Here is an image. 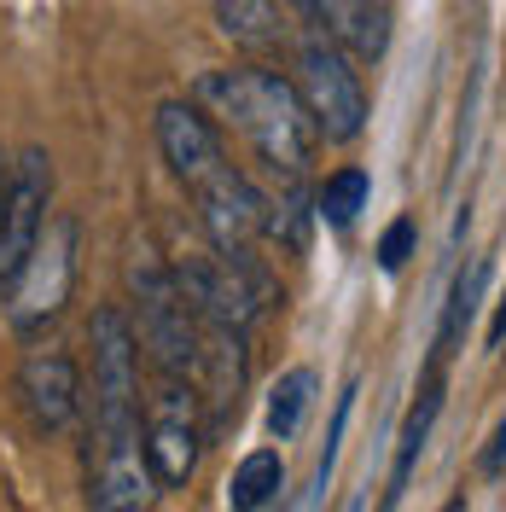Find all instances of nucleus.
<instances>
[{
	"mask_svg": "<svg viewBox=\"0 0 506 512\" xmlns=\"http://www.w3.org/2000/svg\"><path fill=\"white\" fill-rule=\"evenodd\" d=\"M506 344V297H501V309H495V326H489V350H501Z\"/></svg>",
	"mask_w": 506,
	"mask_h": 512,
	"instance_id": "nucleus-21",
	"label": "nucleus"
},
{
	"mask_svg": "<svg viewBox=\"0 0 506 512\" xmlns=\"http://www.w3.org/2000/svg\"><path fill=\"white\" fill-rule=\"evenodd\" d=\"M291 88H297L320 140L344 146V140H355L367 128V88H361L349 53L332 47L326 35H309V30L297 35V47H291Z\"/></svg>",
	"mask_w": 506,
	"mask_h": 512,
	"instance_id": "nucleus-4",
	"label": "nucleus"
},
{
	"mask_svg": "<svg viewBox=\"0 0 506 512\" xmlns=\"http://www.w3.org/2000/svg\"><path fill=\"white\" fill-rule=\"evenodd\" d=\"M483 262H472L460 280H454V297H448V315H443V332H437V361H431V373L443 367V355L460 344V332H466V320H472V309H477V291H483Z\"/></svg>",
	"mask_w": 506,
	"mask_h": 512,
	"instance_id": "nucleus-18",
	"label": "nucleus"
},
{
	"mask_svg": "<svg viewBox=\"0 0 506 512\" xmlns=\"http://www.w3.org/2000/svg\"><path fill=\"white\" fill-rule=\"evenodd\" d=\"M192 192V204H198V222L210 233V251H251L256 239H262V216H268V198L251 187V175L245 169H210Z\"/></svg>",
	"mask_w": 506,
	"mask_h": 512,
	"instance_id": "nucleus-8",
	"label": "nucleus"
},
{
	"mask_svg": "<svg viewBox=\"0 0 506 512\" xmlns=\"http://www.w3.org/2000/svg\"><path fill=\"white\" fill-rule=\"evenodd\" d=\"M128 291H134V338L152 355L158 379H198V315L187 309V297L175 286L169 262L152 251H140L128 262Z\"/></svg>",
	"mask_w": 506,
	"mask_h": 512,
	"instance_id": "nucleus-2",
	"label": "nucleus"
},
{
	"mask_svg": "<svg viewBox=\"0 0 506 512\" xmlns=\"http://www.w3.org/2000/svg\"><path fill=\"white\" fill-rule=\"evenodd\" d=\"M291 18H303L309 35H326L355 59H384L390 47V12L384 0H285Z\"/></svg>",
	"mask_w": 506,
	"mask_h": 512,
	"instance_id": "nucleus-9",
	"label": "nucleus"
},
{
	"mask_svg": "<svg viewBox=\"0 0 506 512\" xmlns=\"http://www.w3.org/2000/svg\"><path fill=\"white\" fill-rule=\"evenodd\" d=\"M158 146H163V163H169L187 187H198L210 169H222V163H227L216 123H210L198 105H187V99L158 105Z\"/></svg>",
	"mask_w": 506,
	"mask_h": 512,
	"instance_id": "nucleus-11",
	"label": "nucleus"
},
{
	"mask_svg": "<svg viewBox=\"0 0 506 512\" xmlns=\"http://www.w3.org/2000/svg\"><path fill=\"white\" fill-rule=\"evenodd\" d=\"M175 286L198 326H251L274 303V274L256 251H187L175 256Z\"/></svg>",
	"mask_w": 506,
	"mask_h": 512,
	"instance_id": "nucleus-3",
	"label": "nucleus"
},
{
	"mask_svg": "<svg viewBox=\"0 0 506 512\" xmlns=\"http://www.w3.org/2000/svg\"><path fill=\"white\" fill-rule=\"evenodd\" d=\"M198 111L222 117V128H233V134H245L251 152L274 175H285V181L309 175L320 134L285 76H274V70H210V76H198Z\"/></svg>",
	"mask_w": 506,
	"mask_h": 512,
	"instance_id": "nucleus-1",
	"label": "nucleus"
},
{
	"mask_svg": "<svg viewBox=\"0 0 506 512\" xmlns=\"http://www.w3.org/2000/svg\"><path fill=\"white\" fill-rule=\"evenodd\" d=\"M280 489H285V460L274 454V448H256V454H245V460L233 466V478H227V507L233 512H262Z\"/></svg>",
	"mask_w": 506,
	"mask_h": 512,
	"instance_id": "nucleus-13",
	"label": "nucleus"
},
{
	"mask_svg": "<svg viewBox=\"0 0 506 512\" xmlns=\"http://www.w3.org/2000/svg\"><path fill=\"white\" fill-rule=\"evenodd\" d=\"M70 280H76V216H53L35 239L30 262L18 274V286L6 291L12 303V326L18 332H41L47 320H59V309L70 303Z\"/></svg>",
	"mask_w": 506,
	"mask_h": 512,
	"instance_id": "nucleus-5",
	"label": "nucleus"
},
{
	"mask_svg": "<svg viewBox=\"0 0 506 512\" xmlns=\"http://www.w3.org/2000/svg\"><path fill=\"white\" fill-rule=\"evenodd\" d=\"M309 396H315V373L309 367H291L280 384H274V396H268V431L274 437H297V425L309 414Z\"/></svg>",
	"mask_w": 506,
	"mask_h": 512,
	"instance_id": "nucleus-15",
	"label": "nucleus"
},
{
	"mask_svg": "<svg viewBox=\"0 0 506 512\" xmlns=\"http://www.w3.org/2000/svg\"><path fill=\"white\" fill-rule=\"evenodd\" d=\"M262 233H274L285 251H303V239H309V198H303V181H285L280 198H268Z\"/></svg>",
	"mask_w": 506,
	"mask_h": 512,
	"instance_id": "nucleus-17",
	"label": "nucleus"
},
{
	"mask_svg": "<svg viewBox=\"0 0 506 512\" xmlns=\"http://www.w3.org/2000/svg\"><path fill=\"white\" fill-rule=\"evenodd\" d=\"M344 512H361V501H349V507H344Z\"/></svg>",
	"mask_w": 506,
	"mask_h": 512,
	"instance_id": "nucleus-23",
	"label": "nucleus"
},
{
	"mask_svg": "<svg viewBox=\"0 0 506 512\" xmlns=\"http://www.w3.org/2000/svg\"><path fill=\"white\" fill-rule=\"evenodd\" d=\"M6 187H12V163H6V152H0V216H6Z\"/></svg>",
	"mask_w": 506,
	"mask_h": 512,
	"instance_id": "nucleus-22",
	"label": "nucleus"
},
{
	"mask_svg": "<svg viewBox=\"0 0 506 512\" xmlns=\"http://www.w3.org/2000/svg\"><path fill=\"white\" fill-rule=\"evenodd\" d=\"M437 408H443V384H437V373H431L425 390H419V408H413L408 425H402V454H396V478H390V507H396V495L408 489V472H413V460H419V448H425V437H431Z\"/></svg>",
	"mask_w": 506,
	"mask_h": 512,
	"instance_id": "nucleus-14",
	"label": "nucleus"
},
{
	"mask_svg": "<svg viewBox=\"0 0 506 512\" xmlns=\"http://www.w3.org/2000/svg\"><path fill=\"white\" fill-rule=\"evenodd\" d=\"M413 239H419L413 216H396V222L384 227V239H379V268H384V274H396V268L413 256Z\"/></svg>",
	"mask_w": 506,
	"mask_h": 512,
	"instance_id": "nucleus-19",
	"label": "nucleus"
},
{
	"mask_svg": "<svg viewBox=\"0 0 506 512\" xmlns=\"http://www.w3.org/2000/svg\"><path fill=\"white\" fill-rule=\"evenodd\" d=\"M47 198H53V169H47V152L30 146L24 158L12 163V187H6V216H0V291L18 286L35 239L47 227Z\"/></svg>",
	"mask_w": 506,
	"mask_h": 512,
	"instance_id": "nucleus-7",
	"label": "nucleus"
},
{
	"mask_svg": "<svg viewBox=\"0 0 506 512\" xmlns=\"http://www.w3.org/2000/svg\"><path fill=\"white\" fill-rule=\"evenodd\" d=\"M198 448H204V419H198V384L187 379H158L146 402V466L163 489H181L198 472Z\"/></svg>",
	"mask_w": 506,
	"mask_h": 512,
	"instance_id": "nucleus-6",
	"label": "nucleus"
},
{
	"mask_svg": "<svg viewBox=\"0 0 506 512\" xmlns=\"http://www.w3.org/2000/svg\"><path fill=\"white\" fill-rule=\"evenodd\" d=\"M216 30H222L233 47L256 53V59L297 47V18L285 12L280 0H216Z\"/></svg>",
	"mask_w": 506,
	"mask_h": 512,
	"instance_id": "nucleus-12",
	"label": "nucleus"
},
{
	"mask_svg": "<svg viewBox=\"0 0 506 512\" xmlns=\"http://www.w3.org/2000/svg\"><path fill=\"white\" fill-rule=\"evenodd\" d=\"M501 466H506V419L495 431V443H489V454H483V472H501Z\"/></svg>",
	"mask_w": 506,
	"mask_h": 512,
	"instance_id": "nucleus-20",
	"label": "nucleus"
},
{
	"mask_svg": "<svg viewBox=\"0 0 506 512\" xmlns=\"http://www.w3.org/2000/svg\"><path fill=\"white\" fill-rule=\"evenodd\" d=\"M361 210H367V175H361V169H338V175H326V187L315 192V216L320 222L349 227Z\"/></svg>",
	"mask_w": 506,
	"mask_h": 512,
	"instance_id": "nucleus-16",
	"label": "nucleus"
},
{
	"mask_svg": "<svg viewBox=\"0 0 506 512\" xmlns=\"http://www.w3.org/2000/svg\"><path fill=\"white\" fill-rule=\"evenodd\" d=\"M18 402L30 414L35 431H70V419L82 408V384H76V361L64 350H30L18 367Z\"/></svg>",
	"mask_w": 506,
	"mask_h": 512,
	"instance_id": "nucleus-10",
	"label": "nucleus"
}]
</instances>
